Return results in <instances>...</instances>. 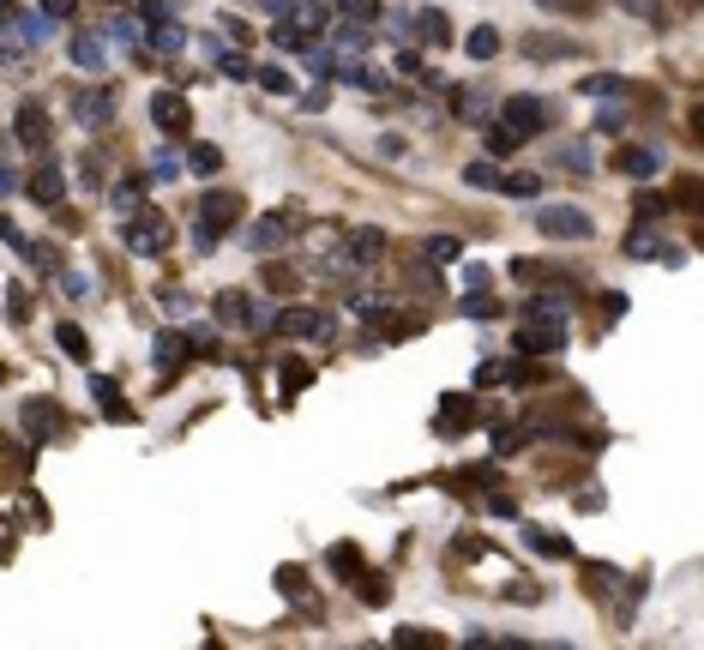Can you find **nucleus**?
Wrapping results in <instances>:
<instances>
[{"label":"nucleus","mask_w":704,"mask_h":650,"mask_svg":"<svg viewBox=\"0 0 704 650\" xmlns=\"http://www.w3.org/2000/svg\"><path fill=\"white\" fill-rule=\"evenodd\" d=\"M61 289H66V296L85 301V296H91V278H85V271H66V266H61Z\"/></svg>","instance_id":"nucleus-33"},{"label":"nucleus","mask_w":704,"mask_h":650,"mask_svg":"<svg viewBox=\"0 0 704 650\" xmlns=\"http://www.w3.org/2000/svg\"><path fill=\"white\" fill-rule=\"evenodd\" d=\"M458 254H464V247L452 241V235H434V241H427V259H434V266H452Z\"/></svg>","instance_id":"nucleus-26"},{"label":"nucleus","mask_w":704,"mask_h":650,"mask_svg":"<svg viewBox=\"0 0 704 650\" xmlns=\"http://www.w3.org/2000/svg\"><path fill=\"white\" fill-rule=\"evenodd\" d=\"M271 331H283V338H320V343H331V313H320V308H289V313H278L271 320Z\"/></svg>","instance_id":"nucleus-7"},{"label":"nucleus","mask_w":704,"mask_h":650,"mask_svg":"<svg viewBox=\"0 0 704 650\" xmlns=\"http://www.w3.org/2000/svg\"><path fill=\"white\" fill-rule=\"evenodd\" d=\"M187 163H193V175H217V169H224V151H217V145H205V140H199V145H193V151H187Z\"/></svg>","instance_id":"nucleus-24"},{"label":"nucleus","mask_w":704,"mask_h":650,"mask_svg":"<svg viewBox=\"0 0 704 650\" xmlns=\"http://www.w3.org/2000/svg\"><path fill=\"white\" fill-rule=\"evenodd\" d=\"M343 247H350V259L367 271V266H380V254H385V229H350Z\"/></svg>","instance_id":"nucleus-18"},{"label":"nucleus","mask_w":704,"mask_h":650,"mask_svg":"<svg viewBox=\"0 0 704 650\" xmlns=\"http://www.w3.org/2000/svg\"><path fill=\"white\" fill-rule=\"evenodd\" d=\"M566 338H572V308H566V296H536L524 301L518 313V343L530 355H560Z\"/></svg>","instance_id":"nucleus-1"},{"label":"nucleus","mask_w":704,"mask_h":650,"mask_svg":"<svg viewBox=\"0 0 704 650\" xmlns=\"http://www.w3.org/2000/svg\"><path fill=\"white\" fill-rule=\"evenodd\" d=\"M536 224H542V235H555V241H584L590 235V217L578 211V205H542Z\"/></svg>","instance_id":"nucleus-9"},{"label":"nucleus","mask_w":704,"mask_h":650,"mask_svg":"<svg viewBox=\"0 0 704 650\" xmlns=\"http://www.w3.org/2000/svg\"><path fill=\"white\" fill-rule=\"evenodd\" d=\"M54 338H61V350L73 355V362H85V355H91V338H85V331H79L73 320H66V326H54Z\"/></svg>","instance_id":"nucleus-23"},{"label":"nucleus","mask_w":704,"mask_h":650,"mask_svg":"<svg viewBox=\"0 0 704 650\" xmlns=\"http://www.w3.org/2000/svg\"><path fill=\"white\" fill-rule=\"evenodd\" d=\"M464 182H469V187H500V175H494V163H469Z\"/></svg>","instance_id":"nucleus-30"},{"label":"nucleus","mask_w":704,"mask_h":650,"mask_svg":"<svg viewBox=\"0 0 704 650\" xmlns=\"http://www.w3.org/2000/svg\"><path fill=\"white\" fill-rule=\"evenodd\" d=\"M548 121H555V109H548L542 96H506V103H500V133H506L513 145L536 140V133H542Z\"/></svg>","instance_id":"nucleus-5"},{"label":"nucleus","mask_w":704,"mask_h":650,"mask_svg":"<svg viewBox=\"0 0 704 650\" xmlns=\"http://www.w3.org/2000/svg\"><path fill=\"white\" fill-rule=\"evenodd\" d=\"M560 163H572V169H578V175H584V169H590V157H584V145H572V151H560Z\"/></svg>","instance_id":"nucleus-40"},{"label":"nucleus","mask_w":704,"mask_h":650,"mask_svg":"<svg viewBox=\"0 0 704 650\" xmlns=\"http://www.w3.org/2000/svg\"><path fill=\"white\" fill-rule=\"evenodd\" d=\"M73 7H79V0H43V12H49V19H54V24H61V19H66V12H73Z\"/></svg>","instance_id":"nucleus-39"},{"label":"nucleus","mask_w":704,"mask_h":650,"mask_svg":"<svg viewBox=\"0 0 704 650\" xmlns=\"http://www.w3.org/2000/svg\"><path fill=\"white\" fill-rule=\"evenodd\" d=\"M0 12H12V0H0Z\"/></svg>","instance_id":"nucleus-44"},{"label":"nucleus","mask_w":704,"mask_h":650,"mask_svg":"<svg viewBox=\"0 0 704 650\" xmlns=\"http://www.w3.org/2000/svg\"><path fill=\"white\" fill-rule=\"evenodd\" d=\"M217 320H224V326H235V331H247V326H271L266 313H259L253 301L241 296V289H224V296H217Z\"/></svg>","instance_id":"nucleus-13"},{"label":"nucleus","mask_w":704,"mask_h":650,"mask_svg":"<svg viewBox=\"0 0 704 650\" xmlns=\"http://www.w3.org/2000/svg\"><path fill=\"white\" fill-rule=\"evenodd\" d=\"M410 37H416V43H427V49H439L452 37V24H446V12L439 7H422L416 19H410Z\"/></svg>","instance_id":"nucleus-17"},{"label":"nucleus","mask_w":704,"mask_h":650,"mask_svg":"<svg viewBox=\"0 0 704 650\" xmlns=\"http://www.w3.org/2000/svg\"><path fill=\"white\" fill-rule=\"evenodd\" d=\"M7 193H19V169H12L7 157H0V199H7Z\"/></svg>","instance_id":"nucleus-37"},{"label":"nucleus","mask_w":704,"mask_h":650,"mask_svg":"<svg viewBox=\"0 0 704 650\" xmlns=\"http://www.w3.org/2000/svg\"><path fill=\"white\" fill-rule=\"evenodd\" d=\"M151 121H157V127L169 133V140H175V133H187V127H193L187 96H182V91H157V103H151Z\"/></svg>","instance_id":"nucleus-12"},{"label":"nucleus","mask_w":704,"mask_h":650,"mask_svg":"<svg viewBox=\"0 0 704 650\" xmlns=\"http://www.w3.org/2000/svg\"><path fill=\"white\" fill-rule=\"evenodd\" d=\"M217 66H224V73H229V79H247V73H253V66H247V61H241V54H224V49H217Z\"/></svg>","instance_id":"nucleus-35"},{"label":"nucleus","mask_w":704,"mask_h":650,"mask_svg":"<svg viewBox=\"0 0 704 650\" xmlns=\"http://www.w3.org/2000/svg\"><path fill=\"white\" fill-rule=\"evenodd\" d=\"M331 19H355V24H380V0H325Z\"/></svg>","instance_id":"nucleus-22"},{"label":"nucleus","mask_w":704,"mask_h":650,"mask_svg":"<svg viewBox=\"0 0 704 650\" xmlns=\"http://www.w3.org/2000/svg\"><path fill=\"white\" fill-rule=\"evenodd\" d=\"M296 229H301V217H289V211L283 217H266V224L253 229V247H259V254H271V247H283Z\"/></svg>","instance_id":"nucleus-19"},{"label":"nucleus","mask_w":704,"mask_h":650,"mask_svg":"<svg viewBox=\"0 0 704 650\" xmlns=\"http://www.w3.org/2000/svg\"><path fill=\"white\" fill-rule=\"evenodd\" d=\"M313 271H320V278H331V283H350L362 266H355V259H350V247L338 241V247H325V254H313Z\"/></svg>","instance_id":"nucleus-16"},{"label":"nucleus","mask_w":704,"mask_h":650,"mask_svg":"<svg viewBox=\"0 0 704 650\" xmlns=\"http://www.w3.org/2000/svg\"><path fill=\"white\" fill-rule=\"evenodd\" d=\"M187 49V31L175 19H157L151 24V54H182Z\"/></svg>","instance_id":"nucleus-21"},{"label":"nucleus","mask_w":704,"mask_h":650,"mask_svg":"<svg viewBox=\"0 0 704 650\" xmlns=\"http://www.w3.org/2000/svg\"><path fill=\"white\" fill-rule=\"evenodd\" d=\"M266 7H271V19H283V12L296 7V0H266Z\"/></svg>","instance_id":"nucleus-43"},{"label":"nucleus","mask_w":704,"mask_h":650,"mask_svg":"<svg viewBox=\"0 0 704 650\" xmlns=\"http://www.w3.org/2000/svg\"><path fill=\"white\" fill-rule=\"evenodd\" d=\"M614 163H620V169H627V175H632V182H651V175L662 169V157H656V151H651V145H627V151H620V157H614Z\"/></svg>","instance_id":"nucleus-20"},{"label":"nucleus","mask_w":704,"mask_h":650,"mask_svg":"<svg viewBox=\"0 0 704 650\" xmlns=\"http://www.w3.org/2000/svg\"><path fill=\"white\" fill-rule=\"evenodd\" d=\"M500 193H513V199H536V193H542V182H536V175H506Z\"/></svg>","instance_id":"nucleus-28"},{"label":"nucleus","mask_w":704,"mask_h":650,"mask_svg":"<svg viewBox=\"0 0 704 650\" xmlns=\"http://www.w3.org/2000/svg\"><path fill=\"white\" fill-rule=\"evenodd\" d=\"M73 66L79 73H103L108 66V37L103 31H79L73 37Z\"/></svg>","instance_id":"nucleus-14"},{"label":"nucleus","mask_w":704,"mask_h":650,"mask_svg":"<svg viewBox=\"0 0 704 650\" xmlns=\"http://www.w3.org/2000/svg\"><path fill=\"white\" fill-rule=\"evenodd\" d=\"M627 12H639V19H651V24H662L669 12H662V0H620Z\"/></svg>","instance_id":"nucleus-31"},{"label":"nucleus","mask_w":704,"mask_h":650,"mask_svg":"<svg viewBox=\"0 0 704 650\" xmlns=\"http://www.w3.org/2000/svg\"><path fill=\"white\" fill-rule=\"evenodd\" d=\"M121 241L133 247V254H169V241H175V229H169V217H157V211H127V224H121Z\"/></svg>","instance_id":"nucleus-6"},{"label":"nucleus","mask_w":704,"mask_h":650,"mask_svg":"<svg viewBox=\"0 0 704 650\" xmlns=\"http://www.w3.org/2000/svg\"><path fill=\"white\" fill-rule=\"evenodd\" d=\"M597 127H602V133H620V127H627V109H614V103H609V109L597 115Z\"/></svg>","instance_id":"nucleus-36"},{"label":"nucleus","mask_w":704,"mask_h":650,"mask_svg":"<svg viewBox=\"0 0 704 650\" xmlns=\"http://www.w3.org/2000/svg\"><path fill=\"white\" fill-rule=\"evenodd\" d=\"M469 54H476V61L500 54V31H488V24H482V31H469Z\"/></svg>","instance_id":"nucleus-25"},{"label":"nucleus","mask_w":704,"mask_h":650,"mask_svg":"<svg viewBox=\"0 0 704 650\" xmlns=\"http://www.w3.org/2000/svg\"><path fill=\"white\" fill-rule=\"evenodd\" d=\"M73 121H79L85 133L108 127V121H115V91H103V85H96V91H79V96H73Z\"/></svg>","instance_id":"nucleus-11"},{"label":"nucleus","mask_w":704,"mask_h":650,"mask_svg":"<svg viewBox=\"0 0 704 650\" xmlns=\"http://www.w3.org/2000/svg\"><path fill=\"white\" fill-rule=\"evenodd\" d=\"M241 224V199L235 193H205L199 199V224H193V241H199V254H211L217 241H224V229Z\"/></svg>","instance_id":"nucleus-4"},{"label":"nucleus","mask_w":704,"mask_h":650,"mask_svg":"<svg viewBox=\"0 0 704 650\" xmlns=\"http://www.w3.org/2000/svg\"><path fill=\"white\" fill-rule=\"evenodd\" d=\"M331 7L325 0H296L283 19H271V43L278 49H313V37H325Z\"/></svg>","instance_id":"nucleus-2"},{"label":"nucleus","mask_w":704,"mask_h":650,"mask_svg":"<svg viewBox=\"0 0 704 650\" xmlns=\"http://www.w3.org/2000/svg\"><path fill=\"white\" fill-rule=\"evenodd\" d=\"M0 241H12V247H19V241H24V235H19V229H12V224H7V217H0Z\"/></svg>","instance_id":"nucleus-42"},{"label":"nucleus","mask_w":704,"mask_h":650,"mask_svg":"<svg viewBox=\"0 0 704 650\" xmlns=\"http://www.w3.org/2000/svg\"><path fill=\"white\" fill-rule=\"evenodd\" d=\"M536 548H542V555H566V543H560V536H548V530H536Z\"/></svg>","instance_id":"nucleus-41"},{"label":"nucleus","mask_w":704,"mask_h":650,"mask_svg":"<svg viewBox=\"0 0 704 650\" xmlns=\"http://www.w3.org/2000/svg\"><path fill=\"white\" fill-rule=\"evenodd\" d=\"M54 37L49 12H0V61H24Z\"/></svg>","instance_id":"nucleus-3"},{"label":"nucleus","mask_w":704,"mask_h":650,"mask_svg":"<svg viewBox=\"0 0 704 650\" xmlns=\"http://www.w3.org/2000/svg\"><path fill=\"white\" fill-rule=\"evenodd\" d=\"M253 79H259V85H266L271 96H289V91H296V85H289V73H283V66H259Z\"/></svg>","instance_id":"nucleus-27"},{"label":"nucleus","mask_w":704,"mask_h":650,"mask_svg":"<svg viewBox=\"0 0 704 650\" xmlns=\"http://www.w3.org/2000/svg\"><path fill=\"white\" fill-rule=\"evenodd\" d=\"M656 247H662V241H656L651 229H639V235H632V259H656Z\"/></svg>","instance_id":"nucleus-34"},{"label":"nucleus","mask_w":704,"mask_h":650,"mask_svg":"<svg viewBox=\"0 0 704 650\" xmlns=\"http://www.w3.org/2000/svg\"><path fill=\"white\" fill-rule=\"evenodd\" d=\"M12 133H19V145L24 151H49V109L43 103H37V96H24V103H19V115H12Z\"/></svg>","instance_id":"nucleus-8"},{"label":"nucleus","mask_w":704,"mask_h":650,"mask_svg":"<svg viewBox=\"0 0 704 650\" xmlns=\"http://www.w3.org/2000/svg\"><path fill=\"white\" fill-rule=\"evenodd\" d=\"M536 7H548V12H584L590 0H536Z\"/></svg>","instance_id":"nucleus-38"},{"label":"nucleus","mask_w":704,"mask_h":650,"mask_svg":"<svg viewBox=\"0 0 704 650\" xmlns=\"http://www.w3.org/2000/svg\"><path fill=\"white\" fill-rule=\"evenodd\" d=\"M24 434H31L37 446L54 440V434H61V410H54L49 398H31V404H24Z\"/></svg>","instance_id":"nucleus-15"},{"label":"nucleus","mask_w":704,"mask_h":650,"mask_svg":"<svg viewBox=\"0 0 704 650\" xmlns=\"http://www.w3.org/2000/svg\"><path fill=\"white\" fill-rule=\"evenodd\" d=\"M175 355H187V343H182V338H175V331H163V338H157V362H163V368H169V362H175Z\"/></svg>","instance_id":"nucleus-32"},{"label":"nucleus","mask_w":704,"mask_h":650,"mask_svg":"<svg viewBox=\"0 0 704 650\" xmlns=\"http://www.w3.org/2000/svg\"><path fill=\"white\" fill-rule=\"evenodd\" d=\"M24 193H31L37 205H66V175L54 157H37V169L24 175Z\"/></svg>","instance_id":"nucleus-10"},{"label":"nucleus","mask_w":704,"mask_h":650,"mask_svg":"<svg viewBox=\"0 0 704 650\" xmlns=\"http://www.w3.org/2000/svg\"><path fill=\"white\" fill-rule=\"evenodd\" d=\"M518 49L524 54H572V43H560V37H524Z\"/></svg>","instance_id":"nucleus-29"}]
</instances>
